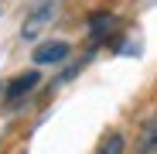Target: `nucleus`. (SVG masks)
Returning a JSON list of instances; mask_svg holds the SVG:
<instances>
[{
  "instance_id": "obj_1",
  "label": "nucleus",
  "mask_w": 157,
  "mask_h": 154,
  "mask_svg": "<svg viewBox=\"0 0 157 154\" xmlns=\"http://www.w3.org/2000/svg\"><path fill=\"white\" fill-rule=\"evenodd\" d=\"M51 17H55V0H44V4H38V7H34V14H28V21H24L21 34H24V38H38Z\"/></svg>"
},
{
  "instance_id": "obj_2",
  "label": "nucleus",
  "mask_w": 157,
  "mask_h": 154,
  "mask_svg": "<svg viewBox=\"0 0 157 154\" xmlns=\"http://www.w3.org/2000/svg\"><path fill=\"white\" fill-rule=\"evenodd\" d=\"M68 41H48V45H41L38 51H34V62L38 65H51V62H65L68 58Z\"/></svg>"
},
{
  "instance_id": "obj_3",
  "label": "nucleus",
  "mask_w": 157,
  "mask_h": 154,
  "mask_svg": "<svg viewBox=\"0 0 157 154\" xmlns=\"http://www.w3.org/2000/svg\"><path fill=\"white\" fill-rule=\"evenodd\" d=\"M38 79L41 75L38 72H28V75H17V79L7 86V99H17V96H24V93H31L34 86H38Z\"/></svg>"
},
{
  "instance_id": "obj_4",
  "label": "nucleus",
  "mask_w": 157,
  "mask_h": 154,
  "mask_svg": "<svg viewBox=\"0 0 157 154\" xmlns=\"http://www.w3.org/2000/svg\"><path fill=\"white\" fill-rule=\"evenodd\" d=\"M137 154H157V116L144 127V134L137 140Z\"/></svg>"
},
{
  "instance_id": "obj_5",
  "label": "nucleus",
  "mask_w": 157,
  "mask_h": 154,
  "mask_svg": "<svg viewBox=\"0 0 157 154\" xmlns=\"http://www.w3.org/2000/svg\"><path fill=\"white\" fill-rule=\"evenodd\" d=\"M113 24H116L113 14H92V21H89V34H92V38H102V34L113 31Z\"/></svg>"
},
{
  "instance_id": "obj_6",
  "label": "nucleus",
  "mask_w": 157,
  "mask_h": 154,
  "mask_svg": "<svg viewBox=\"0 0 157 154\" xmlns=\"http://www.w3.org/2000/svg\"><path fill=\"white\" fill-rule=\"evenodd\" d=\"M96 154H123V134H109L106 140L99 144Z\"/></svg>"
}]
</instances>
